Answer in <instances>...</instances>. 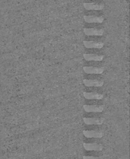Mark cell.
<instances>
[{"instance_id": "obj_4", "label": "cell", "mask_w": 130, "mask_h": 159, "mask_svg": "<svg viewBox=\"0 0 130 159\" xmlns=\"http://www.w3.org/2000/svg\"><path fill=\"white\" fill-rule=\"evenodd\" d=\"M83 120L86 125H101L104 121V119L95 117H83Z\"/></svg>"}, {"instance_id": "obj_10", "label": "cell", "mask_w": 130, "mask_h": 159, "mask_svg": "<svg viewBox=\"0 0 130 159\" xmlns=\"http://www.w3.org/2000/svg\"><path fill=\"white\" fill-rule=\"evenodd\" d=\"M83 19L88 23H102L104 21L103 16H84Z\"/></svg>"}, {"instance_id": "obj_7", "label": "cell", "mask_w": 130, "mask_h": 159, "mask_svg": "<svg viewBox=\"0 0 130 159\" xmlns=\"http://www.w3.org/2000/svg\"><path fill=\"white\" fill-rule=\"evenodd\" d=\"M84 46L87 48H102L104 47V43L102 42H95L84 40L83 42Z\"/></svg>"}, {"instance_id": "obj_13", "label": "cell", "mask_w": 130, "mask_h": 159, "mask_svg": "<svg viewBox=\"0 0 130 159\" xmlns=\"http://www.w3.org/2000/svg\"><path fill=\"white\" fill-rule=\"evenodd\" d=\"M83 159H103L101 157H94V156H83Z\"/></svg>"}, {"instance_id": "obj_12", "label": "cell", "mask_w": 130, "mask_h": 159, "mask_svg": "<svg viewBox=\"0 0 130 159\" xmlns=\"http://www.w3.org/2000/svg\"><path fill=\"white\" fill-rule=\"evenodd\" d=\"M83 58L86 61H102L104 58L103 55H96V54H88L85 53L83 55Z\"/></svg>"}, {"instance_id": "obj_1", "label": "cell", "mask_w": 130, "mask_h": 159, "mask_svg": "<svg viewBox=\"0 0 130 159\" xmlns=\"http://www.w3.org/2000/svg\"><path fill=\"white\" fill-rule=\"evenodd\" d=\"M83 7L88 11H100L104 9V5L95 2H85L83 3Z\"/></svg>"}, {"instance_id": "obj_9", "label": "cell", "mask_w": 130, "mask_h": 159, "mask_svg": "<svg viewBox=\"0 0 130 159\" xmlns=\"http://www.w3.org/2000/svg\"><path fill=\"white\" fill-rule=\"evenodd\" d=\"M83 134L87 138H101L103 137V133L96 130H83Z\"/></svg>"}, {"instance_id": "obj_2", "label": "cell", "mask_w": 130, "mask_h": 159, "mask_svg": "<svg viewBox=\"0 0 130 159\" xmlns=\"http://www.w3.org/2000/svg\"><path fill=\"white\" fill-rule=\"evenodd\" d=\"M85 111L87 112H101L104 110V105H88L85 104L83 106Z\"/></svg>"}, {"instance_id": "obj_5", "label": "cell", "mask_w": 130, "mask_h": 159, "mask_svg": "<svg viewBox=\"0 0 130 159\" xmlns=\"http://www.w3.org/2000/svg\"><path fill=\"white\" fill-rule=\"evenodd\" d=\"M83 146L88 151H101L103 148L101 144L95 143H83Z\"/></svg>"}, {"instance_id": "obj_6", "label": "cell", "mask_w": 130, "mask_h": 159, "mask_svg": "<svg viewBox=\"0 0 130 159\" xmlns=\"http://www.w3.org/2000/svg\"><path fill=\"white\" fill-rule=\"evenodd\" d=\"M83 32L85 35L88 36L91 35H96V36H101L104 34L103 29H98L95 28H84Z\"/></svg>"}, {"instance_id": "obj_11", "label": "cell", "mask_w": 130, "mask_h": 159, "mask_svg": "<svg viewBox=\"0 0 130 159\" xmlns=\"http://www.w3.org/2000/svg\"><path fill=\"white\" fill-rule=\"evenodd\" d=\"M83 97L86 99H102L104 97L103 94L96 93V92H83Z\"/></svg>"}, {"instance_id": "obj_3", "label": "cell", "mask_w": 130, "mask_h": 159, "mask_svg": "<svg viewBox=\"0 0 130 159\" xmlns=\"http://www.w3.org/2000/svg\"><path fill=\"white\" fill-rule=\"evenodd\" d=\"M85 73L87 74H101L104 71V67H96V66H83V68Z\"/></svg>"}, {"instance_id": "obj_8", "label": "cell", "mask_w": 130, "mask_h": 159, "mask_svg": "<svg viewBox=\"0 0 130 159\" xmlns=\"http://www.w3.org/2000/svg\"><path fill=\"white\" fill-rule=\"evenodd\" d=\"M83 83L85 84V86L88 87H101L104 84L103 81L96 80L85 79L83 80Z\"/></svg>"}]
</instances>
